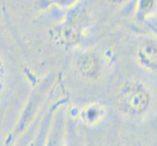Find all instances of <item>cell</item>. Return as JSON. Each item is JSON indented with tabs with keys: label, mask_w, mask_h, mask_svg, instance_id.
I'll return each mask as SVG.
<instances>
[{
	"label": "cell",
	"mask_w": 157,
	"mask_h": 146,
	"mask_svg": "<svg viewBox=\"0 0 157 146\" xmlns=\"http://www.w3.org/2000/svg\"><path fill=\"white\" fill-rule=\"evenodd\" d=\"M152 105V94L144 82L128 80L118 90L116 106L123 116L129 119H142Z\"/></svg>",
	"instance_id": "6da1fadb"
},
{
	"label": "cell",
	"mask_w": 157,
	"mask_h": 146,
	"mask_svg": "<svg viewBox=\"0 0 157 146\" xmlns=\"http://www.w3.org/2000/svg\"><path fill=\"white\" fill-rule=\"evenodd\" d=\"M105 58L98 52L87 50L80 53L75 61V70L79 77L86 81L100 80L105 70Z\"/></svg>",
	"instance_id": "7a4b0ae2"
},
{
	"label": "cell",
	"mask_w": 157,
	"mask_h": 146,
	"mask_svg": "<svg viewBox=\"0 0 157 146\" xmlns=\"http://www.w3.org/2000/svg\"><path fill=\"white\" fill-rule=\"evenodd\" d=\"M136 59L147 71L157 74V37L145 35L140 38L136 49Z\"/></svg>",
	"instance_id": "3957f363"
},
{
	"label": "cell",
	"mask_w": 157,
	"mask_h": 146,
	"mask_svg": "<svg viewBox=\"0 0 157 146\" xmlns=\"http://www.w3.org/2000/svg\"><path fill=\"white\" fill-rule=\"evenodd\" d=\"M79 119L85 126L95 127L100 124L106 115V108L99 102H91L79 110Z\"/></svg>",
	"instance_id": "277c9868"
},
{
	"label": "cell",
	"mask_w": 157,
	"mask_h": 146,
	"mask_svg": "<svg viewBox=\"0 0 157 146\" xmlns=\"http://www.w3.org/2000/svg\"><path fill=\"white\" fill-rule=\"evenodd\" d=\"M157 17V0H136L135 18L140 23Z\"/></svg>",
	"instance_id": "5b68a950"
},
{
	"label": "cell",
	"mask_w": 157,
	"mask_h": 146,
	"mask_svg": "<svg viewBox=\"0 0 157 146\" xmlns=\"http://www.w3.org/2000/svg\"><path fill=\"white\" fill-rule=\"evenodd\" d=\"M83 33V26L81 23L77 21H69L63 25L61 30V36L63 40L68 44H76L80 42L81 36Z\"/></svg>",
	"instance_id": "8992f818"
},
{
	"label": "cell",
	"mask_w": 157,
	"mask_h": 146,
	"mask_svg": "<svg viewBox=\"0 0 157 146\" xmlns=\"http://www.w3.org/2000/svg\"><path fill=\"white\" fill-rule=\"evenodd\" d=\"M79 0H55V2L63 8H71Z\"/></svg>",
	"instance_id": "52a82bcc"
},
{
	"label": "cell",
	"mask_w": 157,
	"mask_h": 146,
	"mask_svg": "<svg viewBox=\"0 0 157 146\" xmlns=\"http://www.w3.org/2000/svg\"><path fill=\"white\" fill-rule=\"evenodd\" d=\"M3 80H4V70H3L2 62H1V59H0V89L2 88Z\"/></svg>",
	"instance_id": "ba28073f"
},
{
	"label": "cell",
	"mask_w": 157,
	"mask_h": 146,
	"mask_svg": "<svg viewBox=\"0 0 157 146\" xmlns=\"http://www.w3.org/2000/svg\"><path fill=\"white\" fill-rule=\"evenodd\" d=\"M107 1L112 4H122L124 2H126L127 0H107Z\"/></svg>",
	"instance_id": "9c48e42d"
}]
</instances>
